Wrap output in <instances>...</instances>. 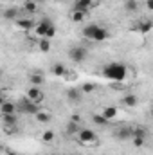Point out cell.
I'll return each mask as SVG.
<instances>
[{
  "mask_svg": "<svg viewBox=\"0 0 153 155\" xmlns=\"http://www.w3.org/2000/svg\"><path fill=\"white\" fill-rule=\"evenodd\" d=\"M103 78H106L108 81H115V83H121L128 78V67L124 63H119V61H112V63H106L103 67Z\"/></svg>",
  "mask_w": 153,
  "mask_h": 155,
  "instance_id": "cell-1",
  "label": "cell"
},
{
  "mask_svg": "<svg viewBox=\"0 0 153 155\" xmlns=\"http://www.w3.org/2000/svg\"><path fill=\"white\" fill-rule=\"evenodd\" d=\"M81 35L90 41H105V40L110 38V31L106 27L99 25V24H90V25L83 27Z\"/></svg>",
  "mask_w": 153,
  "mask_h": 155,
  "instance_id": "cell-2",
  "label": "cell"
},
{
  "mask_svg": "<svg viewBox=\"0 0 153 155\" xmlns=\"http://www.w3.org/2000/svg\"><path fill=\"white\" fill-rule=\"evenodd\" d=\"M34 33L38 35L40 38H45V40H52L56 36V25L49 20V18H43L40 20L38 24H34Z\"/></svg>",
  "mask_w": 153,
  "mask_h": 155,
  "instance_id": "cell-3",
  "label": "cell"
},
{
  "mask_svg": "<svg viewBox=\"0 0 153 155\" xmlns=\"http://www.w3.org/2000/svg\"><path fill=\"white\" fill-rule=\"evenodd\" d=\"M76 135H77V141H79L81 144H96V143H97V135H96V132L90 130V128H79Z\"/></svg>",
  "mask_w": 153,
  "mask_h": 155,
  "instance_id": "cell-4",
  "label": "cell"
},
{
  "mask_svg": "<svg viewBox=\"0 0 153 155\" xmlns=\"http://www.w3.org/2000/svg\"><path fill=\"white\" fill-rule=\"evenodd\" d=\"M69 58L74 61V63H83L86 58H88V51L81 45H74L69 49Z\"/></svg>",
  "mask_w": 153,
  "mask_h": 155,
  "instance_id": "cell-5",
  "label": "cell"
},
{
  "mask_svg": "<svg viewBox=\"0 0 153 155\" xmlns=\"http://www.w3.org/2000/svg\"><path fill=\"white\" fill-rule=\"evenodd\" d=\"M16 108H20V112H22V114H31V116H34L36 112L41 110V108H40V105L33 103V101H29L27 97H22V99L18 101Z\"/></svg>",
  "mask_w": 153,
  "mask_h": 155,
  "instance_id": "cell-6",
  "label": "cell"
},
{
  "mask_svg": "<svg viewBox=\"0 0 153 155\" xmlns=\"http://www.w3.org/2000/svg\"><path fill=\"white\" fill-rule=\"evenodd\" d=\"M29 101H33V103H36V105H41L43 103V99H45V94H43V90H41V87H29V90H27V96H25Z\"/></svg>",
  "mask_w": 153,
  "mask_h": 155,
  "instance_id": "cell-7",
  "label": "cell"
},
{
  "mask_svg": "<svg viewBox=\"0 0 153 155\" xmlns=\"http://www.w3.org/2000/svg\"><path fill=\"white\" fill-rule=\"evenodd\" d=\"M96 0H76L74 2V11H81V13H86L90 9L96 7Z\"/></svg>",
  "mask_w": 153,
  "mask_h": 155,
  "instance_id": "cell-8",
  "label": "cell"
},
{
  "mask_svg": "<svg viewBox=\"0 0 153 155\" xmlns=\"http://www.w3.org/2000/svg\"><path fill=\"white\" fill-rule=\"evenodd\" d=\"M67 65L65 63H61V61H56V63H52V67H50V72L54 74L56 78H63L67 74Z\"/></svg>",
  "mask_w": 153,
  "mask_h": 155,
  "instance_id": "cell-9",
  "label": "cell"
},
{
  "mask_svg": "<svg viewBox=\"0 0 153 155\" xmlns=\"http://www.w3.org/2000/svg\"><path fill=\"white\" fill-rule=\"evenodd\" d=\"M115 139L117 141H128V139H132V128L122 126V128L115 130Z\"/></svg>",
  "mask_w": 153,
  "mask_h": 155,
  "instance_id": "cell-10",
  "label": "cell"
},
{
  "mask_svg": "<svg viewBox=\"0 0 153 155\" xmlns=\"http://www.w3.org/2000/svg\"><path fill=\"white\" fill-rule=\"evenodd\" d=\"M15 24H16V27L20 31H31L34 27V22L33 20H27V18H18V20H15Z\"/></svg>",
  "mask_w": 153,
  "mask_h": 155,
  "instance_id": "cell-11",
  "label": "cell"
},
{
  "mask_svg": "<svg viewBox=\"0 0 153 155\" xmlns=\"http://www.w3.org/2000/svg\"><path fill=\"white\" fill-rule=\"evenodd\" d=\"M122 105L128 107V108H135V107L139 105V97L133 96V94H126V96L122 97Z\"/></svg>",
  "mask_w": 153,
  "mask_h": 155,
  "instance_id": "cell-12",
  "label": "cell"
},
{
  "mask_svg": "<svg viewBox=\"0 0 153 155\" xmlns=\"http://www.w3.org/2000/svg\"><path fill=\"white\" fill-rule=\"evenodd\" d=\"M81 97H83V92H81L79 88H69V90H67V99H69V101L77 103V101H81Z\"/></svg>",
  "mask_w": 153,
  "mask_h": 155,
  "instance_id": "cell-13",
  "label": "cell"
},
{
  "mask_svg": "<svg viewBox=\"0 0 153 155\" xmlns=\"http://www.w3.org/2000/svg\"><path fill=\"white\" fill-rule=\"evenodd\" d=\"M0 112H2V116H5V114H15V112H16V105L5 99V101L0 105Z\"/></svg>",
  "mask_w": 153,
  "mask_h": 155,
  "instance_id": "cell-14",
  "label": "cell"
},
{
  "mask_svg": "<svg viewBox=\"0 0 153 155\" xmlns=\"http://www.w3.org/2000/svg\"><path fill=\"white\" fill-rule=\"evenodd\" d=\"M151 29H153V20H150V18H144V20L139 24V33H141V35H148Z\"/></svg>",
  "mask_w": 153,
  "mask_h": 155,
  "instance_id": "cell-15",
  "label": "cell"
},
{
  "mask_svg": "<svg viewBox=\"0 0 153 155\" xmlns=\"http://www.w3.org/2000/svg\"><path fill=\"white\" fill-rule=\"evenodd\" d=\"M34 117H36V121H38V123H41V124H47V123H50V121H52V116H50L49 112H43V110L36 112V114H34Z\"/></svg>",
  "mask_w": 153,
  "mask_h": 155,
  "instance_id": "cell-16",
  "label": "cell"
},
{
  "mask_svg": "<svg viewBox=\"0 0 153 155\" xmlns=\"http://www.w3.org/2000/svg\"><path fill=\"white\" fill-rule=\"evenodd\" d=\"M2 123L5 126H16L18 117H16V114H5V116H2Z\"/></svg>",
  "mask_w": 153,
  "mask_h": 155,
  "instance_id": "cell-17",
  "label": "cell"
},
{
  "mask_svg": "<svg viewBox=\"0 0 153 155\" xmlns=\"http://www.w3.org/2000/svg\"><path fill=\"white\" fill-rule=\"evenodd\" d=\"M124 11L128 13L139 11V0H124Z\"/></svg>",
  "mask_w": 153,
  "mask_h": 155,
  "instance_id": "cell-18",
  "label": "cell"
},
{
  "mask_svg": "<svg viewBox=\"0 0 153 155\" xmlns=\"http://www.w3.org/2000/svg\"><path fill=\"white\" fill-rule=\"evenodd\" d=\"M24 11H27V13H36L38 11V4L34 2V0H24Z\"/></svg>",
  "mask_w": 153,
  "mask_h": 155,
  "instance_id": "cell-19",
  "label": "cell"
},
{
  "mask_svg": "<svg viewBox=\"0 0 153 155\" xmlns=\"http://www.w3.org/2000/svg\"><path fill=\"white\" fill-rule=\"evenodd\" d=\"M132 137H139V139H146L148 137V130L144 126H137L132 130Z\"/></svg>",
  "mask_w": 153,
  "mask_h": 155,
  "instance_id": "cell-20",
  "label": "cell"
},
{
  "mask_svg": "<svg viewBox=\"0 0 153 155\" xmlns=\"http://www.w3.org/2000/svg\"><path fill=\"white\" fill-rule=\"evenodd\" d=\"M103 116L106 117L108 121H112L117 117V107H105V110H103Z\"/></svg>",
  "mask_w": 153,
  "mask_h": 155,
  "instance_id": "cell-21",
  "label": "cell"
},
{
  "mask_svg": "<svg viewBox=\"0 0 153 155\" xmlns=\"http://www.w3.org/2000/svg\"><path fill=\"white\" fill-rule=\"evenodd\" d=\"M29 81H31V85H33V87H41V85H43V81H45V78L41 76V74H36V72H34V74H31V76H29Z\"/></svg>",
  "mask_w": 153,
  "mask_h": 155,
  "instance_id": "cell-22",
  "label": "cell"
},
{
  "mask_svg": "<svg viewBox=\"0 0 153 155\" xmlns=\"http://www.w3.org/2000/svg\"><path fill=\"white\" fill-rule=\"evenodd\" d=\"M92 121H94L97 126H106V124L110 123V121L103 116V114H94V116H92Z\"/></svg>",
  "mask_w": 153,
  "mask_h": 155,
  "instance_id": "cell-23",
  "label": "cell"
},
{
  "mask_svg": "<svg viewBox=\"0 0 153 155\" xmlns=\"http://www.w3.org/2000/svg\"><path fill=\"white\" fill-rule=\"evenodd\" d=\"M4 18L5 20H18V9L9 7L7 11H4Z\"/></svg>",
  "mask_w": 153,
  "mask_h": 155,
  "instance_id": "cell-24",
  "label": "cell"
},
{
  "mask_svg": "<svg viewBox=\"0 0 153 155\" xmlns=\"http://www.w3.org/2000/svg\"><path fill=\"white\" fill-rule=\"evenodd\" d=\"M50 47H52V45H50V40L41 38L38 41V49L41 51V52H49V51H50Z\"/></svg>",
  "mask_w": 153,
  "mask_h": 155,
  "instance_id": "cell-25",
  "label": "cell"
},
{
  "mask_svg": "<svg viewBox=\"0 0 153 155\" xmlns=\"http://www.w3.org/2000/svg\"><path fill=\"white\" fill-rule=\"evenodd\" d=\"M96 88H97V85H96V83H85L79 90H81L83 94H92V92H96Z\"/></svg>",
  "mask_w": 153,
  "mask_h": 155,
  "instance_id": "cell-26",
  "label": "cell"
},
{
  "mask_svg": "<svg viewBox=\"0 0 153 155\" xmlns=\"http://www.w3.org/2000/svg\"><path fill=\"white\" fill-rule=\"evenodd\" d=\"M54 135H56V134H54L52 130H45V132L41 134V141H43V143H52V141H54Z\"/></svg>",
  "mask_w": 153,
  "mask_h": 155,
  "instance_id": "cell-27",
  "label": "cell"
},
{
  "mask_svg": "<svg viewBox=\"0 0 153 155\" xmlns=\"http://www.w3.org/2000/svg\"><path fill=\"white\" fill-rule=\"evenodd\" d=\"M85 16H86V13H81V11H72V22L74 24H79V22H83L85 20Z\"/></svg>",
  "mask_w": 153,
  "mask_h": 155,
  "instance_id": "cell-28",
  "label": "cell"
},
{
  "mask_svg": "<svg viewBox=\"0 0 153 155\" xmlns=\"http://www.w3.org/2000/svg\"><path fill=\"white\" fill-rule=\"evenodd\" d=\"M77 130H79V126H77V123H69V126H67V132H70V134H77Z\"/></svg>",
  "mask_w": 153,
  "mask_h": 155,
  "instance_id": "cell-29",
  "label": "cell"
},
{
  "mask_svg": "<svg viewBox=\"0 0 153 155\" xmlns=\"http://www.w3.org/2000/svg\"><path fill=\"white\" fill-rule=\"evenodd\" d=\"M132 139H133V144H135L137 148L144 146V141H146V139H139V137H132Z\"/></svg>",
  "mask_w": 153,
  "mask_h": 155,
  "instance_id": "cell-30",
  "label": "cell"
},
{
  "mask_svg": "<svg viewBox=\"0 0 153 155\" xmlns=\"http://www.w3.org/2000/svg\"><path fill=\"white\" fill-rule=\"evenodd\" d=\"M2 128H4L5 134H15V132H16V126H5V124H4Z\"/></svg>",
  "mask_w": 153,
  "mask_h": 155,
  "instance_id": "cell-31",
  "label": "cell"
},
{
  "mask_svg": "<svg viewBox=\"0 0 153 155\" xmlns=\"http://www.w3.org/2000/svg\"><path fill=\"white\" fill-rule=\"evenodd\" d=\"M70 121H72V123H77V124H79L81 117H79V116H72V117H70Z\"/></svg>",
  "mask_w": 153,
  "mask_h": 155,
  "instance_id": "cell-32",
  "label": "cell"
},
{
  "mask_svg": "<svg viewBox=\"0 0 153 155\" xmlns=\"http://www.w3.org/2000/svg\"><path fill=\"white\" fill-rule=\"evenodd\" d=\"M146 7L148 9H153V0H146Z\"/></svg>",
  "mask_w": 153,
  "mask_h": 155,
  "instance_id": "cell-33",
  "label": "cell"
},
{
  "mask_svg": "<svg viewBox=\"0 0 153 155\" xmlns=\"http://www.w3.org/2000/svg\"><path fill=\"white\" fill-rule=\"evenodd\" d=\"M4 101H5V96H4V92H2V90H0V105H2V103H4Z\"/></svg>",
  "mask_w": 153,
  "mask_h": 155,
  "instance_id": "cell-34",
  "label": "cell"
},
{
  "mask_svg": "<svg viewBox=\"0 0 153 155\" xmlns=\"http://www.w3.org/2000/svg\"><path fill=\"white\" fill-rule=\"evenodd\" d=\"M9 2H13V4H20V2H24V0H9Z\"/></svg>",
  "mask_w": 153,
  "mask_h": 155,
  "instance_id": "cell-35",
  "label": "cell"
},
{
  "mask_svg": "<svg viewBox=\"0 0 153 155\" xmlns=\"http://www.w3.org/2000/svg\"><path fill=\"white\" fill-rule=\"evenodd\" d=\"M5 155H18V153H15V152H11V150H7V153Z\"/></svg>",
  "mask_w": 153,
  "mask_h": 155,
  "instance_id": "cell-36",
  "label": "cell"
},
{
  "mask_svg": "<svg viewBox=\"0 0 153 155\" xmlns=\"http://www.w3.org/2000/svg\"><path fill=\"white\" fill-rule=\"evenodd\" d=\"M2 74H4V72H2V69H0V79H2Z\"/></svg>",
  "mask_w": 153,
  "mask_h": 155,
  "instance_id": "cell-37",
  "label": "cell"
},
{
  "mask_svg": "<svg viewBox=\"0 0 153 155\" xmlns=\"http://www.w3.org/2000/svg\"><path fill=\"white\" fill-rule=\"evenodd\" d=\"M0 11H2V4H0Z\"/></svg>",
  "mask_w": 153,
  "mask_h": 155,
  "instance_id": "cell-38",
  "label": "cell"
}]
</instances>
